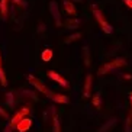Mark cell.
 Returning a JSON list of instances; mask_svg holds the SVG:
<instances>
[{
  "instance_id": "obj_19",
  "label": "cell",
  "mask_w": 132,
  "mask_h": 132,
  "mask_svg": "<svg viewBox=\"0 0 132 132\" xmlns=\"http://www.w3.org/2000/svg\"><path fill=\"white\" fill-rule=\"evenodd\" d=\"M0 84L3 86H7V78H6V74H4V71H3V67L0 65Z\"/></svg>"
},
{
  "instance_id": "obj_30",
  "label": "cell",
  "mask_w": 132,
  "mask_h": 132,
  "mask_svg": "<svg viewBox=\"0 0 132 132\" xmlns=\"http://www.w3.org/2000/svg\"><path fill=\"white\" fill-rule=\"evenodd\" d=\"M71 2H81V0H71Z\"/></svg>"
},
{
  "instance_id": "obj_13",
  "label": "cell",
  "mask_w": 132,
  "mask_h": 132,
  "mask_svg": "<svg viewBox=\"0 0 132 132\" xmlns=\"http://www.w3.org/2000/svg\"><path fill=\"white\" fill-rule=\"evenodd\" d=\"M20 94L28 97V99H32V100H38V94L34 90H20Z\"/></svg>"
},
{
  "instance_id": "obj_5",
  "label": "cell",
  "mask_w": 132,
  "mask_h": 132,
  "mask_svg": "<svg viewBox=\"0 0 132 132\" xmlns=\"http://www.w3.org/2000/svg\"><path fill=\"white\" fill-rule=\"evenodd\" d=\"M50 12H51V15H52V18H54V20H55V25L57 26H61V13H60V9H58V3L57 2H50Z\"/></svg>"
},
{
  "instance_id": "obj_29",
  "label": "cell",
  "mask_w": 132,
  "mask_h": 132,
  "mask_svg": "<svg viewBox=\"0 0 132 132\" xmlns=\"http://www.w3.org/2000/svg\"><path fill=\"white\" fill-rule=\"evenodd\" d=\"M42 31H44V25L41 23V25H39V32H42Z\"/></svg>"
},
{
  "instance_id": "obj_8",
  "label": "cell",
  "mask_w": 132,
  "mask_h": 132,
  "mask_svg": "<svg viewBox=\"0 0 132 132\" xmlns=\"http://www.w3.org/2000/svg\"><path fill=\"white\" fill-rule=\"evenodd\" d=\"M31 126H32V119H29V118H23L19 123L16 125L15 128L18 129V132H28L29 129H31Z\"/></svg>"
},
{
  "instance_id": "obj_28",
  "label": "cell",
  "mask_w": 132,
  "mask_h": 132,
  "mask_svg": "<svg viewBox=\"0 0 132 132\" xmlns=\"http://www.w3.org/2000/svg\"><path fill=\"white\" fill-rule=\"evenodd\" d=\"M129 100H131V108H132V92H129Z\"/></svg>"
},
{
  "instance_id": "obj_20",
  "label": "cell",
  "mask_w": 132,
  "mask_h": 132,
  "mask_svg": "<svg viewBox=\"0 0 132 132\" xmlns=\"http://www.w3.org/2000/svg\"><path fill=\"white\" fill-rule=\"evenodd\" d=\"M125 129H126V132H132V115H128V118H126Z\"/></svg>"
},
{
  "instance_id": "obj_25",
  "label": "cell",
  "mask_w": 132,
  "mask_h": 132,
  "mask_svg": "<svg viewBox=\"0 0 132 132\" xmlns=\"http://www.w3.org/2000/svg\"><path fill=\"white\" fill-rule=\"evenodd\" d=\"M13 3L20 6V7H26V2L25 0H13Z\"/></svg>"
},
{
  "instance_id": "obj_9",
  "label": "cell",
  "mask_w": 132,
  "mask_h": 132,
  "mask_svg": "<svg viewBox=\"0 0 132 132\" xmlns=\"http://www.w3.org/2000/svg\"><path fill=\"white\" fill-rule=\"evenodd\" d=\"M116 123H118L116 118H110L109 120H106V122H105V125H103V126H100L99 132H110L113 129V126H116Z\"/></svg>"
},
{
  "instance_id": "obj_12",
  "label": "cell",
  "mask_w": 132,
  "mask_h": 132,
  "mask_svg": "<svg viewBox=\"0 0 132 132\" xmlns=\"http://www.w3.org/2000/svg\"><path fill=\"white\" fill-rule=\"evenodd\" d=\"M9 12V7H7V0H0V13H2V18L6 19Z\"/></svg>"
},
{
  "instance_id": "obj_4",
  "label": "cell",
  "mask_w": 132,
  "mask_h": 132,
  "mask_svg": "<svg viewBox=\"0 0 132 132\" xmlns=\"http://www.w3.org/2000/svg\"><path fill=\"white\" fill-rule=\"evenodd\" d=\"M29 112H31V109L28 108V106L22 108L20 110H18V112L15 113V116H13L12 119L9 120V122H7V125H9V126H12V128L15 129V126H16V125L19 123V122H20L22 119H23V118H26L28 115H29Z\"/></svg>"
},
{
  "instance_id": "obj_10",
  "label": "cell",
  "mask_w": 132,
  "mask_h": 132,
  "mask_svg": "<svg viewBox=\"0 0 132 132\" xmlns=\"http://www.w3.org/2000/svg\"><path fill=\"white\" fill-rule=\"evenodd\" d=\"M62 4H64L65 12L68 13L71 18H74V16H76V13H77V10H76V6H74L73 2H71V0H64V2H62Z\"/></svg>"
},
{
  "instance_id": "obj_6",
  "label": "cell",
  "mask_w": 132,
  "mask_h": 132,
  "mask_svg": "<svg viewBox=\"0 0 132 132\" xmlns=\"http://www.w3.org/2000/svg\"><path fill=\"white\" fill-rule=\"evenodd\" d=\"M47 74H48V77H50L51 80H54V81H57L60 86H61V87H64V89H70V86H68V81H67V80H65L64 77H61V76H60V74L57 73V71L50 70Z\"/></svg>"
},
{
  "instance_id": "obj_7",
  "label": "cell",
  "mask_w": 132,
  "mask_h": 132,
  "mask_svg": "<svg viewBox=\"0 0 132 132\" xmlns=\"http://www.w3.org/2000/svg\"><path fill=\"white\" fill-rule=\"evenodd\" d=\"M92 83H93V76L87 74L84 78V90H83V96L84 97H90L92 96Z\"/></svg>"
},
{
  "instance_id": "obj_11",
  "label": "cell",
  "mask_w": 132,
  "mask_h": 132,
  "mask_svg": "<svg viewBox=\"0 0 132 132\" xmlns=\"http://www.w3.org/2000/svg\"><path fill=\"white\" fill-rule=\"evenodd\" d=\"M51 100L55 102V103H61V105H65L68 103V97L65 94H60V93H54L51 96Z\"/></svg>"
},
{
  "instance_id": "obj_2",
  "label": "cell",
  "mask_w": 132,
  "mask_h": 132,
  "mask_svg": "<svg viewBox=\"0 0 132 132\" xmlns=\"http://www.w3.org/2000/svg\"><path fill=\"white\" fill-rule=\"evenodd\" d=\"M90 9H92V12H93V16L96 18V20L99 22L100 28L103 29V32H105V34H112V32H113L112 25H110V23L108 22V20H106V18L103 16V13H102L100 9H97V7H96V4H92V6H90Z\"/></svg>"
},
{
  "instance_id": "obj_22",
  "label": "cell",
  "mask_w": 132,
  "mask_h": 132,
  "mask_svg": "<svg viewBox=\"0 0 132 132\" xmlns=\"http://www.w3.org/2000/svg\"><path fill=\"white\" fill-rule=\"evenodd\" d=\"M6 97H7V99H6V103H7V106H13V94L9 92V93L6 94Z\"/></svg>"
},
{
  "instance_id": "obj_1",
  "label": "cell",
  "mask_w": 132,
  "mask_h": 132,
  "mask_svg": "<svg viewBox=\"0 0 132 132\" xmlns=\"http://www.w3.org/2000/svg\"><path fill=\"white\" fill-rule=\"evenodd\" d=\"M125 65H126V60L122 58V57H119V58H115L113 61L106 62L105 65H102L100 68H99V71H97V74H99V76H105V74L112 73V71H115L116 68L125 67Z\"/></svg>"
},
{
  "instance_id": "obj_16",
  "label": "cell",
  "mask_w": 132,
  "mask_h": 132,
  "mask_svg": "<svg viewBox=\"0 0 132 132\" xmlns=\"http://www.w3.org/2000/svg\"><path fill=\"white\" fill-rule=\"evenodd\" d=\"M41 58H42V61H45V62L51 61V58H52V50H50V48L44 50L42 51V55H41Z\"/></svg>"
},
{
  "instance_id": "obj_18",
  "label": "cell",
  "mask_w": 132,
  "mask_h": 132,
  "mask_svg": "<svg viewBox=\"0 0 132 132\" xmlns=\"http://www.w3.org/2000/svg\"><path fill=\"white\" fill-rule=\"evenodd\" d=\"M80 38H81V34H80V32H76V34H73V35H68V36H67L64 42H65V44H70V42H74V41H77V39H80Z\"/></svg>"
},
{
  "instance_id": "obj_21",
  "label": "cell",
  "mask_w": 132,
  "mask_h": 132,
  "mask_svg": "<svg viewBox=\"0 0 132 132\" xmlns=\"http://www.w3.org/2000/svg\"><path fill=\"white\" fill-rule=\"evenodd\" d=\"M83 51H84V64H86V65H90V52H89V48L84 47V48H83Z\"/></svg>"
},
{
  "instance_id": "obj_24",
  "label": "cell",
  "mask_w": 132,
  "mask_h": 132,
  "mask_svg": "<svg viewBox=\"0 0 132 132\" xmlns=\"http://www.w3.org/2000/svg\"><path fill=\"white\" fill-rule=\"evenodd\" d=\"M0 116L3 118V119L9 120V115H7V112H6V110H4V109L2 108V106H0Z\"/></svg>"
},
{
  "instance_id": "obj_26",
  "label": "cell",
  "mask_w": 132,
  "mask_h": 132,
  "mask_svg": "<svg viewBox=\"0 0 132 132\" xmlns=\"http://www.w3.org/2000/svg\"><path fill=\"white\" fill-rule=\"evenodd\" d=\"M123 3L126 4L129 9H132V0H123Z\"/></svg>"
},
{
  "instance_id": "obj_23",
  "label": "cell",
  "mask_w": 132,
  "mask_h": 132,
  "mask_svg": "<svg viewBox=\"0 0 132 132\" xmlns=\"http://www.w3.org/2000/svg\"><path fill=\"white\" fill-rule=\"evenodd\" d=\"M48 112H50L51 115H52V116H55V115H57V113H55V109L52 108V106H51V108H48ZM44 118H45V120L48 122V113H47V112L44 113Z\"/></svg>"
},
{
  "instance_id": "obj_27",
  "label": "cell",
  "mask_w": 132,
  "mask_h": 132,
  "mask_svg": "<svg viewBox=\"0 0 132 132\" xmlns=\"http://www.w3.org/2000/svg\"><path fill=\"white\" fill-rule=\"evenodd\" d=\"M13 128L12 126H9V125H6V128H4V132H12Z\"/></svg>"
},
{
  "instance_id": "obj_15",
  "label": "cell",
  "mask_w": 132,
  "mask_h": 132,
  "mask_svg": "<svg viewBox=\"0 0 132 132\" xmlns=\"http://www.w3.org/2000/svg\"><path fill=\"white\" fill-rule=\"evenodd\" d=\"M52 132H61V122L57 115L52 118Z\"/></svg>"
},
{
  "instance_id": "obj_14",
  "label": "cell",
  "mask_w": 132,
  "mask_h": 132,
  "mask_svg": "<svg viewBox=\"0 0 132 132\" xmlns=\"http://www.w3.org/2000/svg\"><path fill=\"white\" fill-rule=\"evenodd\" d=\"M78 25H80V20L76 19V18H71V19H67L65 20V26L68 28V29H76Z\"/></svg>"
},
{
  "instance_id": "obj_17",
  "label": "cell",
  "mask_w": 132,
  "mask_h": 132,
  "mask_svg": "<svg viewBox=\"0 0 132 132\" xmlns=\"http://www.w3.org/2000/svg\"><path fill=\"white\" fill-rule=\"evenodd\" d=\"M93 106L96 109H100V106H102V97H100V93H99V92L94 93V96H93Z\"/></svg>"
},
{
  "instance_id": "obj_3",
  "label": "cell",
  "mask_w": 132,
  "mask_h": 132,
  "mask_svg": "<svg viewBox=\"0 0 132 132\" xmlns=\"http://www.w3.org/2000/svg\"><path fill=\"white\" fill-rule=\"evenodd\" d=\"M28 81H29V84H31V86H34V87H35L38 92H41L42 94L48 96L50 99H51V96L54 94V93H52V92H51V90L47 87V86L41 81V80H38V78H36L35 76H32V74H29V76H28Z\"/></svg>"
}]
</instances>
